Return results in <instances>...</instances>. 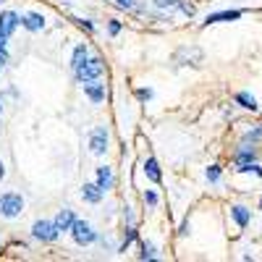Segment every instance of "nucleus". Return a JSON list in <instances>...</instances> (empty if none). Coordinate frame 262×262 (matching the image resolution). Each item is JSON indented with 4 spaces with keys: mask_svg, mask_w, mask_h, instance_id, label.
Masks as SVG:
<instances>
[{
    "mask_svg": "<svg viewBox=\"0 0 262 262\" xmlns=\"http://www.w3.org/2000/svg\"><path fill=\"white\" fill-rule=\"evenodd\" d=\"M21 210H24V200H21L18 191L0 194V215H3V217H18Z\"/></svg>",
    "mask_w": 262,
    "mask_h": 262,
    "instance_id": "1",
    "label": "nucleus"
},
{
    "mask_svg": "<svg viewBox=\"0 0 262 262\" xmlns=\"http://www.w3.org/2000/svg\"><path fill=\"white\" fill-rule=\"evenodd\" d=\"M102 69H105V66H102L100 58H86L74 74H76V81L84 84V81H95V79H100V76H102Z\"/></svg>",
    "mask_w": 262,
    "mask_h": 262,
    "instance_id": "2",
    "label": "nucleus"
},
{
    "mask_svg": "<svg viewBox=\"0 0 262 262\" xmlns=\"http://www.w3.org/2000/svg\"><path fill=\"white\" fill-rule=\"evenodd\" d=\"M69 231L74 233V242H76L79 247H90L95 238H97V233L92 231V226L86 223V221H74Z\"/></svg>",
    "mask_w": 262,
    "mask_h": 262,
    "instance_id": "3",
    "label": "nucleus"
},
{
    "mask_svg": "<svg viewBox=\"0 0 262 262\" xmlns=\"http://www.w3.org/2000/svg\"><path fill=\"white\" fill-rule=\"evenodd\" d=\"M58 233H60V231L55 228L53 221H37V223L32 226V236L37 238V242H55Z\"/></svg>",
    "mask_w": 262,
    "mask_h": 262,
    "instance_id": "4",
    "label": "nucleus"
},
{
    "mask_svg": "<svg viewBox=\"0 0 262 262\" xmlns=\"http://www.w3.org/2000/svg\"><path fill=\"white\" fill-rule=\"evenodd\" d=\"M90 149H92V155H105V149H107V131L102 126L92 128V134H90Z\"/></svg>",
    "mask_w": 262,
    "mask_h": 262,
    "instance_id": "5",
    "label": "nucleus"
},
{
    "mask_svg": "<svg viewBox=\"0 0 262 262\" xmlns=\"http://www.w3.org/2000/svg\"><path fill=\"white\" fill-rule=\"evenodd\" d=\"M18 21H21L18 13H13V11H3V13H0V32H3L6 37H11V34L16 32V27H18Z\"/></svg>",
    "mask_w": 262,
    "mask_h": 262,
    "instance_id": "6",
    "label": "nucleus"
},
{
    "mask_svg": "<svg viewBox=\"0 0 262 262\" xmlns=\"http://www.w3.org/2000/svg\"><path fill=\"white\" fill-rule=\"evenodd\" d=\"M18 24L24 27V29H29V32H39L42 27H45V18H42L39 13H24Z\"/></svg>",
    "mask_w": 262,
    "mask_h": 262,
    "instance_id": "7",
    "label": "nucleus"
},
{
    "mask_svg": "<svg viewBox=\"0 0 262 262\" xmlns=\"http://www.w3.org/2000/svg\"><path fill=\"white\" fill-rule=\"evenodd\" d=\"M84 95L92 102H102L105 100V84H95V81H84Z\"/></svg>",
    "mask_w": 262,
    "mask_h": 262,
    "instance_id": "8",
    "label": "nucleus"
},
{
    "mask_svg": "<svg viewBox=\"0 0 262 262\" xmlns=\"http://www.w3.org/2000/svg\"><path fill=\"white\" fill-rule=\"evenodd\" d=\"M102 194H105V191H102L97 184H86V186L81 189V200H84V202H92V205H97V202L102 200Z\"/></svg>",
    "mask_w": 262,
    "mask_h": 262,
    "instance_id": "9",
    "label": "nucleus"
},
{
    "mask_svg": "<svg viewBox=\"0 0 262 262\" xmlns=\"http://www.w3.org/2000/svg\"><path fill=\"white\" fill-rule=\"evenodd\" d=\"M242 16V11H221V13H210L205 18V24H221V21H236Z\"/></svg>",
    "mask_w": 262,
    "mask_h": 262,
    "instance_id": "10",
    "label": "nucleus"
},
{
    "mask_svg": "<svg viewBox=\"0 0 262 262\" xmlns=\"http://www.w3.org/2000/svg\"><path fill=\"white\" fill-rule=\"evenodd\" d=\"M74 221H76V217H74V210H60V212H58V217H55L53 223H55V228H58V231H69Z\"/></svg>",
    "mask_w": 262,
    "mask_h": 262,
    "instance_id": "11",
    "label": "nucleus"
},
{
    "mask_svg": "<svg viewBox=\"0 0 262 262\" xmlns=\"http://www.w3.org/2000/svg\"><path fill=\"white\" fill-rule=\"evenodd\" d=\"M97 186H100L102 191H107V189L113 186V170L107 168V165L97 168Z\"/></svg>",
    "mask_w": 262,
    "mask_h": 262,
    "instance_id": "12",
    "label": "nucleus"
},
{
    "mask_svg": "<svg viewBox=\"0 0 262 262\" xmlns=\"http://www.w3.org/2000/svg\"><path fill=\"white\" fill-rule=\"evenodd\" d=\"M231 215H233V221L242 226V228H247L249 226V210L247 207H242V205H236L233 210H231Z\"/></svg>",
    "mask_w": 262,
    "mask_h": 262,
    "instance_id": "13",
    "label": "nucleus"
},
{
    "mask_svg": "<svg viewBox=\"0 0 262 262\" xmlns=\"http://www.w3.org/2000/svg\"><path fill=\"white\" fill-rule=\"evenodd\" d=\"M86 58H90V50H86V45H79V48L74 50V55H71V69L76 71V69H79V66H81Z\"/></svg>",
    "mask_w": 262,
    "mask_h": 262,
    "instance_id": "14",
    "label": "nucleus"
},
{
    "mask_svg": "<svg viewBox=\"0 0 262 262\" xmlns=\"http://www.w3.org/2000/svg\"><path fill=\"white\" fill-rule=\"evenodd\" d=\"M144 173H147V179L149 181H155V184H160V168H158V160H147L144 163Z\"/></svg>",
    "mask_w": 262,
    "mask_h": 262,
    "instance_id": "15",
    "label": "nucleus"
},
{
    "mask_svg": "<svg viewBox=\"0 0 262 262\" xmlns=\"http://www.w3.org/2000/svg\"><path fill=\"white\" fill-rule=\"evenodd\" d=\"M236 102L242 105V107H247V111H257V100L252 95H247V92H238L236 95Z\"/></svg>",
    "mask_w": 262,
    "mask_h": 262,
    "instance_id": "16",
    "label": "nucleus"
},
{
    "mask_svg": "<svg viewBox=\"0 0 262 262\" xmlns=\"http://www.w3.org/2000/svg\"><path fill=\"white\" fill-rule=\"evenodd\" d=\"M254 158H257L254 149H242V152L236 155V165H242V163H254Z\"/></svg>",
    "mask_w": 262,
    "mask_h": 262,
    "instance_id": "17",
    "label": "nucleus"
},
{
    "mask_svg": "<svg viewBox=\"0 0 262 262\" xmlns=\"http://www.w3.org/2000/svg\"><path fill=\"white\" fill-rule=\"evenodd\" d=\"M142 259H155L158 254H155V244H149V242H144L142 244V254H139Z\"/></svg>",
    "mask_w": 262,
    "mask_h": 262,
    "instance_id": "18",
    "label": "nucleus"
},
{
    "mask_svg": "<svg viewBox=\"0 0 262 262\" xmlns=\"http://www.w3.org/2000/svg\"><path fill=\"white\" fill-rule=\"evenodd\" d=\"M134 238H137V231H134V228H128V231H126V236H123V244H121V252H126V249H128V244L134 242Z\"/></svg>",
    "mask_w": 262,
    "mask_h": 262,
    "instance_id": "19",
    "label": "nucleus"
},
{
    "mask_svg": "<svg viewBox=\"0 0 262 262\" xmlns=\"http://www.w3.org/2000/svg\"><path fill=\"white\" fill-rule=\"evenodd\" d=\"M144 205L147 207H155L158 205V194L155 191H144Z\"/></svg>",
    "mask_w": 262,
    "mask_h": 262,
    "instance_id": "20",
    "label": "nucleus"
},
{
    "mask_svg": "<svg viewBox=\"0 0 262 262\" xmlns=\"http://www.w3.org/2000/svg\"><path fill=\"white\" fill-rule=\"evenodd\" d=\"M207 179H210V181H217V179H221V168L210 165V168H207Z\"/></svg>",
    "mask_w": 262,
    "mask_h": 262,
    "instance_id": "21",
    "label": "nucleus"
},
{
    "mask_svg": "<svg viewBox=\"0 0 262 262\" xmlns=\"http://www.w3.org/2000/svg\"><path fill=\"white\" fill-rule=\"evenodd\" d=\"M155 6H158V8H176L179 0H155Z\"/></svg>",
    "mask_w": 262,
    "mask_h": 262,
    "instance_id": "22",
    "label": "nucleus"
},
{
    "mask_svg": "<svg viewBox=\"0 0 262 262\" xmlns=\"http://www.w3.org/2000/svg\"><path fill=\"white\" fill-rule=\"evenodd\" d=\"M107 32H111V34H118V32H121V24H118V21H111V24H107Z\"/></svg>",
    "mask_w": 262,
    "mask_h": 262,
    "instance_id": "23",
    "label": "nucleus"
},
{
    "mask_svg": "<svg viewBox=\"0 0 262 262\" xmlns=\"http://www.w3.org/2000/svg\"><path fill=\"white\" fill-rule=\"evenodd\" d=\"M179 8H181V11H184L186 16H194V8H191L189 3H181V0H179Z\"/></svg>",
    "mask_w": 262,
    "mask_h": 262,
    "instance_id": "24",
    "label": "nucleus"
},
{
    "mask_svg": "<svg viewBox=\"0 0 262 262\" xmlns=\"http://www.w3.org/2000/svg\"><path fill=\"white\" fill-rule=\"evenodd\" d=\"M8 63V53H6V45L0 48V66H6Z\"/></svg>",
    "mask_w": 262,
    "mask_h": 262,
    "instance_id": "25",
    "label": "nucleus"
},
{
    "mask_svg": "<svg viewBox=\"0 0 262 262\" xmlns=\"http://www.w3.org/2000/svg\"><path fill=\"white\" fill-rule=\"evenodd\" d=\"M137 97H139V100H149V97H152V92H149V90H139V92H137Z\"/></svg>",
    "mask_w": 262,
    "mask_h": 262,
    "instance_id": "26",
    "label": "nucleus"
},
{
    "mask_svg": "<svg viewBox=\"0 0 262 262\" xmlns=\"http://www.w3.org/2000/svg\"><path fill=\"white\" fill-rule=\"evenodd\" d=\"M116 3H118L121 8H131V6H134V0H116Z\"/></svg>",
    "mask_w": 262,
    "mask_h": 262,
    "instance_id": "27",
    "label": "nucleus"
},
{
    "mask_svg": "<svg viewBox=\"0 0 262 262\" xmlns=\"http://www.w3.org/2000/svg\"><path fill=\"white\" fill-rule=\"evenodd\" d=\"M6 42H8V37H6L3 32H0V48H3V45H6Z\"/></svg>",
    "mask_w": 262,
    "mask_h": 262,
    "instance_id": "28",
    "label": "nucleus"
},
{
    "mask_svg": "<svg viewBox=\"0 0 262 262\" xmlns=\"http://www.w3.org/2000/svg\"><path fill=\"white\" fill-rule=\"evenodd\" d=\"M3 176H6V165L0 163V181H3Z\"/></svg>",
    "mask_w": 262,
    "mask_h": 262,
    "instance_id": "29",
    "label": "nucleus"
},
{
    "mask_svg": "<svg viewBox=\"0 0 262 262\" xmlns=\"http://www.w3.org/2000/svg\"><path fill=\"white\" fill-rule=\"evenodd\" d=\"M0 111H3V97H0Z\"/></svg>",
    "mask_w": 262,
    "mask_h": 262,
    "instance_id": "30",
    "label": "nucleus"
},
{
    "mask_svg": "<svg viewBox=\"0 0 262 262\" xmlns=\"http://www.w3.org/2000/svg\"><path fill=\"white\" fill-rule=\"evenodd\" d=\"M259 207H262V205H259Z\"/></svg>",
    "mask_w": 262,
    "mask_h": 262,
    "instance_id": "31",
    "label": "nucleus"
}]
</instances>
